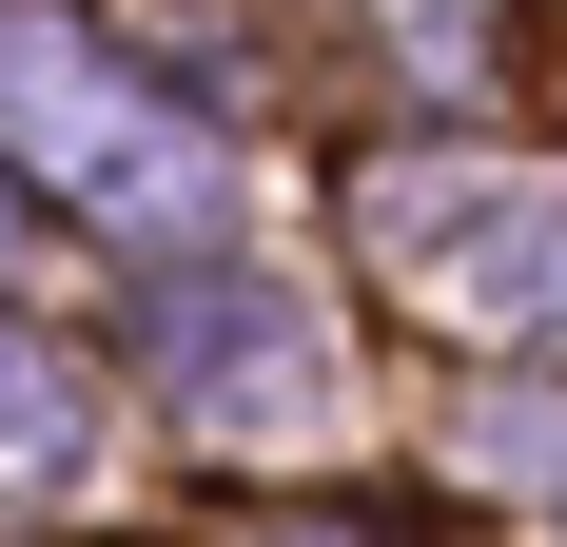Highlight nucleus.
<instances>
[{
	"mask_svg": "<svg viewBox=\"0 0 567 547\" xmlns=\"http://www.w3.org/2000/svg\"><path fill=\"white\" fill-rule=\"evenodd\" d=\"M352 216H372V255H411V293H451V313H489V332H567V176L392 157Z\"/></svg>",
	"mask_w": 567,
	"mask_h": 547,
	"instance_id": "obj_1",
	"label": "nucleus"
},
{
	"mask_svg": "<svg viewBox=\"0 0 567 547\" xmlns=\"http://www.w3.org/2000/svg\"><path fill=\"white\" fill-rule=\"evenodd\" d=\"M0 117H20V137H40L99 216H137V235H216V157H196V137H157L99 59L59 40V20H0Z\"/></svg>",
	"mask_w": 567,
	"mask_h": 547,
	"instance_id": "obj_2",
	"label": "nucleus"
},
{
	"mask_svg": "<svg viewBox=\"0 0 567 547\" xmlns=\"http://www.w3.org/2000/svg\"><path fill=\"white\" fill-rule=\"evenodd\" d=\"M157 372L196 391V411H235V431H293V411H313V313H293L275 274H176L157 293Z\"/></svg>",
	"mask_w": 567,
	"mask_h": 547,
	"instance_id": "obj_3",
	"label": "nucleus"
},
{
	"mask_svg": "<svg viewBox=\"0 0 567 547\" xmlns=\"http://www.w3.org/2000/svg\"><path fill=\"white\" fill-rule=\"evenodd\" d=\"M40 469H79V372L40 332H0V489H40Z\"/></svg>",
	"mask_w": 567,
	"mask_h": 547,
	"instance_id": "obj_4",
	"label": "nucleus"
}]
</instances>
